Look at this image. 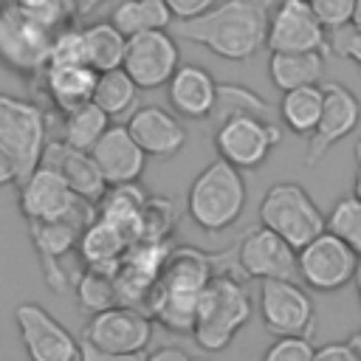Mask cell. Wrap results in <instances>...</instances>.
<instances>
[{"instance_id": "obj_43", "label": "cell", "mask_w": 361, "mask_h": 361, "mask_svg": "<svg viewBox=\"0 0 361 361\" xmlns=\"http://www.w3.org/2000/svg\"><path fill=\"white\" fill-rule=\"evenodd\" d=\"M107 0H73L76 6V17H90L96 8H102Z\"/></svg>"}, {"instance_id": "obj_47", "label": "cell", "mask_w": 361, "mask_h": 361, "mask_svg": "<svg viewBox=\"0 0 361 361\" xmlns=\"http://www.w3.org/2000/svg\"><path fill=\"white\" fill-rule=\"evenodd\" d=\"M350 344H353V347L358 350V355H361V330H355V333L350 336Z\"/></svg>"}, {"instance_id": "obj_42", "label": "cell", "mask_w": 361, "mask_h": 361, "mask_svg": "<svg viewBox=\"0 0 361 361\" xmlns=\"http://www.w3.org/2000/svg\"><path fill=\"white\" fill-rule=\"evenodd\" d=\"M141 361H195V358H192L183 347H178V344H166V347H155V350L144 353Z\"/></svg>"}, {"instance_id": "obj_20", "label": "cell", "mask_w": 361, "mask_h": 361, "mask_svg": "<svg viewBox=\"0 0 361 361\" xmlns=\"http://www.w3.org/2000/svg\"><path fill=\"white\" fill-rule=\"evenodd\" d=\"M42 166L59 172L65 178V183L73 189L76 197L87 200V203H99L104 197V192L110 189L107 180L102 178L96 161L90 158V152H82L71 144H65L62 138L59 141H48L45 144V152H42Z\"/></svg>"}, {"instance_id": "obj_40", "label": "cell", "mask_w": 361, "mask_h": 361, "mask_svg": "<svg viewBox=\"0 0 361 361\" xmlns=\"http://www.w3.org/2000/svg\"><path fill=\"white\" fill-rule=\"evenodd\" d=\"M23 180V169H20V161L17 155L0 141V186H8V183H20Z\"/></svg>"}, {"instance_id": "obj_31", "label": "cell", "mask_w": 361, "mask_h": 361, "mask_svg": "<svg viewBox=\"0 0 361 361\" xmlns=\"http://www.w3.org/2000/svg\"><path fill=\"white\" fill-rule=\"evenodd\" d=\"M231 116H271V104L265 99H259L251 87L245 85H220L217 90V107H214V118H231Z\"/></svg>"}, {"instance_id": "obj_18", "label": "cell", "mask_w": 361, "mask_h": 361, "mask_svg": "<svg viewBox=\"0 0 361 361\" xmlns=\"http://www.w3.org/2000/svg\"><path fill=\"white\" fill-rule=\"evenodd\" d=\"M130 135L138 141V147L147 152V158H175L186 147V127L178 113L158 107V104H141L127 118Z\"/></svg>"}, {"instance_id": "obj_17", "label": "cell", "mask_w": 361, "mask_h": 361, "mask_svg": "<svg viewBox=\"0 0 361 361\" xmlns=\"http://www.w3.org/2000/svg\"><path fill=\"white\" fill-rule=\"evenodd\" d=\"M17 186H20L17 203H20V212L28 223L59 220V217H68V214L90 206L87 200L73 195V189L65 183V178L59 172L42 166V164L31 175H25Z\"/></svg>"}, {"instance_id": "obj_8", "label": "cell", "mask_w": 361, "mask_h": 361, "mask_svg": "<svg viewBox=\"0 0 361 361\" xmlns=\"http://www.w3.org/2000/svg\"><path fill=\"white\" fill-rule=\"evenodd\" d=\"M152 316L135 305H113L102 313H93L82 327V341L124 355H144L152 344Z\"/></svg>"}, {"instance_id": "obj_33", "label": "cell", "mask_w": 361, "mask_h": 361, "mask_svg": "<svg viewBox=\"0 0 361 361\" xmlns=\"http://www.w3.org/2000/svg\"><path fill=\"white\" fill-rule=\"evenodd\" d=\"M3 3H11L28 14H34L37 20H42L45 25L51 28H65L76 20V6L73 0H3Z\"/></svg>"}, {"instance_id": "obj_38", "label": "cell", "mask_w": 361, "mask_h": 361, "mask_svg": "<svg viewBox=\"0 0 361 361\" xmlns=\"http://www.w3.org/2000/svg\"><path fill=\"white\" fill-rule=\"evenodd\" d=\"M164 3L172 11V20H195L209 8H214L220 0H164Z\"/></svg>"}, {"instance_id": "obj_36", "label": "cell", "mask_w": 361, "mask_h": 361, "mask_svg": "<svg viewBox=\"0 0 361 361\" xmlns=\"http://www.w3.org/2000/svg\"><path fill=\"white\" fill-rule=\"evenodd\" d=\"M327 54H336L341 59H350L361 71V31L350 23L336 31H327Z\"/></svg>"}, {"instance_id": "obj_11", "label": "cell", "mask_w": 361, "mask_h": 361, "mask_svg": "<svg viewBox=\"0 0 361 361\" xmlns=\"http://www.w3.org/2000/svg\"><path fill=\"white\" fill-rule=\"evenodd\" d=\"M96 217V206H85L68 217H59V220H37V223H28V237L34 243V251H37V259H39V268H42V276H45V285L54 288V290H65L68 288V274L62 271L59 259L79 245V237L85 231V226Z\"/></svg>"}, {"instance_id": "obj_24", "label": "cell", "mask_w": 361, "mask_h": 361, "mask_svg": "<svg viewBox=\"0 0 361 361\" xmlns=\"http://www.w3.org/2000/svg\"><path fill=\"white\" fill-rule=\"evenodd\" d=\"M322 51H274L268 56V76L276 90H296L307 85H319L324 71Z\"/></svg>"}, {"instance_id": "obj_22", "label": "cell", "mask_w": 361, "mask_h": 361, "mask_svg": "<svg viewBox=\"0 0 361 361\" xmlns=\"http://www.w3.org/2000/svg\"><path fill=\"white\" fill-rule=\"evenodd\" d=\"M96 79H99V73L90 65H56V62H51L37 87H42L45 96L51 99V104L65 116V113H71V110H76L93 99Z\"/></svg>"}, {"instance_id": "obj_12", "label": "cell", "mask_w": 361, "mask_h": 361, "mask_svg": "<svg viewBox=\"0 0 361 361\" xmlns=\"http://www.w3.org/2000/svg\"><path fill=\"white\" fill-rule=\"evenodd\" d=\"M14 324L28 361H79L76 336L42 305L20 302L14 307Z\"/></svg>"}, {"instance_id": "obj_2", "label": "cell", "mask_w": 361, "mask_h": 361, "mask_svg": "<svg viewBox=\"0 0 361 361\" xmlns=\"http://www.w3.org/2000/svg\"><path fill=\"white\" fill-rule=\"evenodd\" d=\"M248 203V189L243 180V172L234 169L226 161L206 164L186 192V212L197 228L206 234H217L231 228Z\"/></svg>"}, {"instance_id": "obj_48", "label": "cell", "mask_w": 361, "mask_h": 361, "mask_svg": "<svg viewBox=\"0 0 361 361\" xmlns=\"http://www.w3.org/2000/svg\"><path fill=\"white\" fill-rule=\"evenodd\" d=\"M353 152H355V161H358V169H361V138L355 141V149Z\"/></svg>"}, {"instance_id": "obj_23", "label": "cell", "mask_w": 361, "mask_h": 361, "mask_svg": "<svg viewBox=\"0 0 361 361\" xmlns=\"http://www.w3.org/2000/svg\"><path fill=\"white\" fill-rule=\"evenodd\" d=\"M130 245H133L130 237H127L118 226H113V223H107V220H102V217H93V220L85 226V231H82L76 248H79V254H82L85 268L118 271V262H121V257L127 254Z\"/></svg>"}, {"instance_id": "obj_19", "label": "cell", "mask_w": 361, "mask_h": 361, "mask_svg": "<svg viewBox=\"0 0 361 361\" xmlns=\"http://www.w3.org/2000/svg\"><path fill=\"white\" fill-rule=\"evenodd\" d=\"M90 158L96 161L107 186L138 183L147 169V152L130 135L127 124H110L107 133L90 149Z\"/></svg>"}, {"instance_id": "obj_21", "label": "cell", "mask_w": 361, "mask_h": 361, "mask_svg": "<svg viewBox=\"0 0 361 361\" xmlns=\"http://www.w3.org/2000/svg\"><path fill=\"white\" fill-rule=\"evenodd\" d=\"M217 90H220V82H214V76L203 65H180L166 85L169 110L178 113L180 118L203 121L214 116Z\"/></svg>"}, {"instance_id": "obj_5", "label": "cell", "mask_w": 361, "mask_h": 361, "mask_svg": "<svg viewBox=\"0 0 361 361\" xmlns=\"http://www.w3.org/2000/svg\"><path fill=\"white\" fill-rule=\"evenodd\" d=\"M259 223L296 251L327 231V214L316 206L310 192L293 180H279L265 189L259 200Z\"/></svg>"}, {"instance_id": "obj_9", "label": "cell", "mask_w": 361, "mask_h": 361, "mask_svg": "<svg viewBox=\"0 0 361 361\" xmlns=\"http://www.w3.org/2000/svg\"><path fill=\"white\" fill-rule=\"evenodd\" d=\"M259 319L265 330L276 338H310L316 324V307L310 293L296 279H265L259 282Z\"/></svg>"}, {"instance_id": "obj_29", "label": "cell", "mask_w": 361, "mask_h": 361, "mask_svg": "<svg viewBox=\"0 0 361 361\" xmlns=\"http://www.w3.org/2000/svg\"><path fill=\"white\" fill-rule=\"evenodd\" d=\"M107 127H110V116L102 113L93 102H87L62 116V141L82 152H90L96 141L107 133Z\"/></svg>"}, {"instance_id": "obj_16", "label": "cell", "mask_w": 361, "mask_h": 361, "mask_svg": "<svg viewBox=\"0 0 361 361\" xmlns=\"http://www.w3.org/2000/svg\"><path fill=\"white\" fill-rule=\"evenodd\" d=\"M322 87H324V107L313 135L307 138V155H305L307 169H313L338 141L355 133L361 121V102L350 87H344L341 82H324Z\"/></svg>"}, {"instance_id": "obj_34", "label": "cell", "mask_w": 361, "mask_h": 361, "mask_svg": "<svg viewBox=\"0 0 361 361\" xmlns=\"http://www.w3.org/2000/svg\"><path fill=\"white\" fill-rule=\"evenodd\" d=\"M51 62H56V65H87L82 28H76V25L71 23V25H65V28L56 31L54 51H51Z\"/></svg>"}, {"instance_id": "obj_30", "label": "cell", "mask_w": 361, "mask_h": 361, "mask_svg": "<svg viewBox=\"0 0 361 361\" xmlns=\"http://www.w3.org/2000/svg\"><path fill=\"white\" fill-rule=\"evenodd\" d=\"M118 285H116V271L104 268H85L76 276V302L85 313H102L113 305H118Z\"/></svg>"}, {"instance_id": "obj_25", "label": "cell", "mask_w": 361, "mask_h": 361, "mask_svg": "<svg viewBox=\"0 0 361 361\" xmlns=\"http://www.w3.org/2000/svg\"><path fill=\"white\" fill-rule=\"evenodd\" d=\"M322 107H324V87L322 85H307V87L285 90L282 99H279L276 116H279V121L293 135L310 138L313 130H316V124H319Z\"/></svg>"}, {"instance_id": "obj_37", "label": "cell", "mask_w": 361, "mask_h": 361, "mask_svg": "<svg viewBox=\"0 0 361 361\" xmlns=\"http://www.w3.org/2000/svg\"><path fill=\"white\" fill-rule=\"evenodd\" d=\"M355 3L358 0H310L319 23L327 28V31H336L341 25H350L353 20V11H355Z\"/></svg>"}, {"instance_id": "obj_10", "label": "cell", "mask_w": 361, "mask_h": 361, "mask_svg": "<svg viewBox=\"0 0 361 361\" xmlns=\"http://www.w3.org/2000/svg\"><path fill=\"white\" fill-rule=\"evenodd\" d=\"M0 141L17 155L23 178L31 175L48 144V118L45 113L25 99L0 93Z\"/></svg>"}, {"instance_id": "obj_44", "label": "cell", "mask_w": 361, "mask_h": 361, "mask_svg": "<svg viewBox=\"0 0 361 361\" xmlns=\"http://www.w3.org/2000/svg\"><path fill=\"white\" fill-rule=\"evenodd\" d=\"M350 23H353V25L361 31V0L355 3V11H353V20H350Z\"/></svg>"}, {"instance_id": "obj_6", "label": "cell", "mask_w": 361, "mask_h": 361, "mask_svg": "<svg viewBox=\"0 0 361 361\" xmlns=\"http://www.w3.org/2000/svg\"><path fill=\"white\" fill-rule=\"evenodd\" d=\"M279 141H282V130L262 116H231L217 121L214 130L217 158L240 172L259 169L271 158Z\"/></svg>"}, {"instance_id": "obj_28", "label": "cell", "mask_w": 361, "mask_h": 361, "mask_svg": "<svg viewBox=\"0 0 361 361\" xmlns=\"http://www.w3.org/2000/svg\"><path fill=\"white\" fill-rule=\"evenodd\" d=\"M138 85L130 79V73L124 68H116V71H104L99 73L96 79V87H93V104L107 113L110 118L116 116H127L135 110V102H138Z\"/></svg>"}, {"instance_id": "obj_4", "label": "cell", "mask_w": 361, "mask_h": 361, "mask_svg": "<svg viewBox=\"0 0 361 361\" xmlns=\"http://www.w3.org/2000/svg\"><path fill=\"white\" fill-rule=\"evenodd\" d=\"M54 39L56 28L11 3H0V62L20 79L39 85L45 68L51 65Z\"/></svg>"}, {"instance_id": "obj_39", "label": "cell", "mask_w": 361, "mask_h": 361, "mask_svg": "<svg viewBox=\"0 0 361 361\" xmlns=\"http://www.w3.org/2000/svg\"><path fill=\"white\" fill-rule=\"evenodd\" d=\"M313 361H361V355L350 341H330L316 347Z\"/></svg>"}, {"instance_id": "obj_45", "label": "cell", "mask_w": 361, "mask_h": 361, "mask_svg": "<svg viewBox=\"0 0 361 361\" xmlns=\"http://www.w3.org/2000/svg\"><path fill=\"white\" fill-rule=\"evenodd\" d=\"M353 195L361 200V169L355 172V180H353Z\"/></svg>"}, {"instance_id": "obj_27", "label": "cell", "mask_w": 361, "mask_h": 361, "mask_svg": "<svg viewBox=\"0 0 361 361\" xmlns=\"http://www.w3.org/2000/svg\"><path fill=\"white\" fill-rule=\"evenodd\" d=\"M85 34V56L87 65L96 73L104 71H116L124 65V54H127V37L107 20V23H90L82 28Z\"/></svg>"}, {"instance_id": "obj_1", "label": "cell", "mask_w": 361, "mask_h": 361, "mask_svg": "<svg viewBox=\"0 0 361 361\" xmlns=\"http://www.w3.org/2000/svg\"><path fill=\"white\" fill-rule=\"evenodd\" d=\"M274 0H220L195 20H175L169 31L178 39L203 45L220 59L245 62L265 48Z\"/></svg>"}, {"instance_id": "obj_14", "label": "cell", "mask_w": 361, "mask_h": 361, "mask_svg": "<svg viewBox=\"0 0 361 361\" xmlns=\"http://www.w3.org/2000/svg\"><path fill=\"white\" fill-rule=\"evenodd\" d=\"M265 48L274 51H322L327 54V28L319 23L310 0H276L268 17Z\"/></svg>"}, {"instance_id": "obj_13", "label": "cell", "mask_w": 361, "mask_h": 361, "mask_svg": "<svg viewBox=\"0 0 361 361\" xmlns=\"http://www.w3.org/2000/svg\"><path fill=\"white\" fill-rule=\"evenodd\" d=\"M130 79L141 90H158L166 87L175 71L180 68V48L178 37L166 31H147L138 37H130L124 65H121Z\"/></svg>"}, {"instance_id": "obj_26", "label": "cell", "mask_w": 361, "mask_h": 361, "mask_svg": "<svg viewBox=\"0 0 361 361\" xmlns=\"http://www.w3.org/2000/svg\"><path fill=\"white\" fill-rule=\"evenodd\" d=\"M110 23L130 39L147 31H166L175 20L164 0H118L110 11Z\"/></svg>"}, {"instance_id": "obj_32", "label": "cell", "mask_w": 361, "mask_h": 361, "mask_svg": "<svg viewBox=\"0 0 361 361\" xmlns=\"http://www.w3.org/2000/svg\"><path fill=\"white\" fill-rule=\"evenodd\" d=\"M327 231L347 243L361 257V200L355 195H344L327 212Z\"/></svg>"}, {"instance_id": "obj_49", "label": "cell", "mask_w": 361, "mask_h": 361, "mask_svg": "<svg viewBox=\"0 0 361 361\" xmlns=\"http://www.w3.org/2000/svg\"><path fill=\"white\" fill-rule=\"evenodd\" d=\"M0 3H3V0H0Z\"/></svg>"}, {"instance_id": "obj_3", "label": "cell", "mask_w": 361, "mask_h": 361, "mask_svg": "<svg viewBox=\"0 0 361 361\" xmlns=\"http://www.w3.org/2000/svg\"><path fill=\"white\" fill-rule=\"evenodd\" d=\"M254 313V302L248 290L231 274H214L206 290L197 299V316L192 338L206 353L226 350L234 336L248 324Z\"/></svg>"}, {"instance_id": "obj_15", "label": "cell", "mask_w": 361, "mask_h": 361, "mask_svg": "<svg viewBox=\"0 0 361 361\" xmlns=\"http://www.w3.org/2000/svg\"><path fill=\"white\" fill-rule=\"evenodd\" d=\"M234 262L248 279H296V248L265 226H254L237 240Z\"/></svg>"}, {"instance_id": "obj_41", "label": "cell", "mask_w": 361, "mask_h": 361, "mask_svg": "<svg viewBox=\"0 0 361 361\" xmlns=\"http://www.w3.org/2000/svg\"><path fill=\"white\" fill-rule=\"evenodd\" d=\"M144 355H124V353H107L79 338V361H141Z\"/></svg>"}, {"instance_id": "obj_7", "label": "cell", "mask_w": 361, "mask_h": 361, "mask_svg": "<svg viewBox=\"0 0 361 361\" xmlns=\"http://www.w3.org/2000/svg\"><path fill=\"white\" fill-rule=\"evenodd\" d=\"M358 262L361 257L347 243L324 231L296 251V279H302L307 290L336 293L355 279Z\"/></svg>"}, {"instance_id": "obj_35", "label": "cell", "mask_w": 361, "mask_h": 361, "mask_svg": "<svg viewBox=\"0 0 361 361\" xmlns=\"http://www.w3.org/2000/svg\"><path fill=\"white\" fill-rule=\"evenodd\" d=\"M313 355H316V347L310 344V338L285 336L268 344V350L262 353V361H313Z\"/></svg>"}, {"instance_id": "obj_46", "label": "cell", "mask_w": 361, "mask_h": 361, "mask_svg": "<svg viewBox=\"0 0 361 361\" xmlns=\"http://www.w3.org/2000/svg\"><path fill=\"white\" fill-rule=\"evenodd\" d=\"M353 285H355V293H358V305H361V262H358V271H355V279H353Z\"/></svg>"}]
</instances>
